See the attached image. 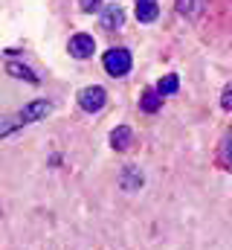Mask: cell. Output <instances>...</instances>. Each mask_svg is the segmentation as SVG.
Masks as SVG:
<instances>
[{
	"label": "cell",
	"mask_w": 232,
	"mask_h": 250,
	"mask_svg": "<svg viewBox=\"0 0 232 250\" xmlns=\"http://www.w3.org/2000/svg\"><path fill=\"white\" fill-rule=\"evenodd\" d=\"M131 53L128 50H122V47H116V50H108L105 53V70L111 73V76H125V73H131Z\"/></svg>",
	"instance_id": "6da1fadb"
},
{
	"label": "cell",
	"mask_w": 232,
	"mask_h": 250,
	"mask_svg": "<svg viewBox=\"0 0 232 250\" xmlns=\"http://www.w3.org/2000/svg\"><path fill=\"white\" fill-rule=\"evenodd\" d=\"M105 102H108V93L102 90V87H84L81 93H78V105L87 111V114H96V111H102L105 108Z\"/></svg>",
	"instance_id": "7a4b0ae2"
},
{
	"label": "cell",
	"mask_w": 232,
	"mask_h": 250,
	"mask_svg": "<svg viewBox=\"0 0 232 250\" xmlns=\"http://www.w3.org/2000/svg\"><path fill=\"white\" fill-rule=\"evenodd\" d=\"M93 50H96L93 35H87V32H76V35L70 38V56H76V59H90Z\"/></svg>",
	"instance_id": "3957f363"
},
{
	"label": "cell",
	"mask_w": 232,
	"mask_h": 250,
	"mask_svg": "<svg viewBox=\"0 0 232 250\" xmlns=\"http://www.w3.org/2000/svg\"><path fill=\"white\" fill-rule=\"evenodd\" d=\"M50 114V102H44V99H38V102H29L23 111H20V123H35V120H41V117H47Z\"/></svg>",
	"instance_id": "277c9868"
},
{
	"label": "cell",
	"mask_w": 232,
	"mask_h": 250,
	"mask_svg": "<svg viewBox=\"0 0 232 250\" xmlns=\"http://www.w3.org/2000/svg\"><path fill=\"white\" fill-rule=\"evenodd\" d=\"M157 15H160V6L154 0H136V21L151 23V21H157Z\"/></svg>",
	"instance_id": "5b68a950"
},
{
	"label": "cell",
	"mask_w": 232,
	"mask_h": 250,
	"mask_svg": "<svg viewBox=\"0 0 232 250\" xmlns=\"http://www.w3.org/2000/svg\"><path fill=\"white\" fill-rule=\"evenodd\" d=\"M131 143H134V131H131L128 125H119V128H114V134H111V146H114L116 151H125Z\"/></svg>",
	"instance_id": "8992f818"
},
{
	"label": "cell",
	"mask_w": 232,
	"mask_h": 250,
	"mask_svg": "<svg viewBox=\"0 0 232 250\" xmlns=\"http://www.w3.org/2000/svg\"><path fill=\"white\" fill-rule=\"evenodd\" d=\"M122 21H125V15H122V6H105V12H102V26L105 29H119L122 26Z\"/></svg>",
	"instance_id": "52a82bcc"
},
{
	"label": "cell",
	"mask_w": 232,
	"mask_h": 250,
	"mask_svg": "<svg viewBox=\"0 0 232 250\" xmlns=\"http://www.w3.org/2000/svg\"><path fill=\"white\" fill-rule=\"evenodd\" d=\"M218 163L232 172V134L224 137V143H221V148H218Z\"/></svg>",
	"instance_id": "ba28073f"
},
{
	"label": "cell",
	"mask_w": 232,
	"mask_h": 250,
	"mask_svg": "<svg viewBox=\"0 0 232 250\" xmlns=\"http://www.w3.org/2000/svg\"><path fill=\"white\" fill-rule=\"evenodd\" d=\"M160 108H163V93H160V90H148V93L142 96V111L154 114V111H160Z\"/></svg>",
	"instance_id": "9c48e42d"
},
{
	"label": "cell",
	"mask_w": 232,
	"mask_h": 250,
	"mask_svg": "<svg viewBox=\"0 0 232 250\" xmlns=\"http://www.w3.org/2000/svg\"><path fill=\"white\" fill-rule=\"evenodd\" d=\"M177 87H180V79H177L174 73L163 76V79H160V84H157V90H160L163 96H172V93H177Z\"/></svg>",
	"instance_id": "30bf717a"
},
{
	"label": "cell",
	"mask_w": 232,
	"mask_h": 250,
	"mask_svg": "<svg viewBox=\"0 0 232 250\" xmlns=\"http://www.w3.org/2000/svg\"><path fill=\"white\" fill-rule=\"evenodd\" d=\"M139 187H142V172L125 169V175H122V189H139Z\"/></svg>",
	"instance_id": "8fae6325"
},
{
	"label": "cell",
	"mask_w": 232,
	"mask_h": 250,
	"mask_svg": "<svg viewBox=\"0 0 232 250\" xmlns=\"http://www.w3.org/2000/svg\"><path fill=\"white\" fill-rule=\"evenodd\" d=\"M9 73L12 76H20V79H29V82H38V76L26 67V64H18V62H9Z\"/></svg>",
	"instance_id": "7c38bea8"
},
{
	"label": "cell",
	"mask_w": 232,
	"mask_h": 250,
	"mask_svg": "<svg viewBox=\"0 0 232 250\" xmlns=\"http://www.w3.org/2000/svg\"><path fill=\"white\" fill-rule=\"evenodd\" d=\"M221 108H224V111H232V84L221 93Z\"/></svg>",
	"instance_id": "4fadbf2b"
},
{
	"label": "cell",
	"mask_w": 232,
	"mask_h": 250,
	"mask_svg": "<svg viewBox=\"0 0 232 250\" xmlns=\"http://www.w3.org/2000/svg\"><path fill=\"white\" fill-rule=\"evenodd\" d=\"M78 6H81L84 12H96V9L102 6V0H78Z\"/></svg>",
	"instance_id": "5bb4252c"
}]
</instances>
